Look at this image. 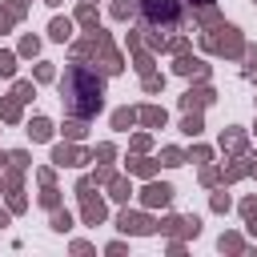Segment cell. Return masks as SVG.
I'll return each mask as SVG.
<instances>
[{"instance_id": "74e56055", "label": "cell", "mask_w": 257, "mask_h": 257, "mask_svg": "<svg viewBox=\"0 0 257 257\" xmlns=\"http://www.w3.org/2000/svg\"><path fill=\"white\" fill-rule=\"evenodd\" d=\"M241 213H245V217H257V197H249V201L241 205Z\"/></svg>"}, {"instance_id": "8992f818", "label": "cell", "mask_w": 257, "mask_h": 257, "mask_svg": "<svg viewBox=\"0 0 257 257\" xmlns=\"http://www.w3.org/2000/svg\"><path fill=\"white\" fill-rule=\"evenodd\" d=\"M80 217H84V225H100L104 221V201L100 197H92V189H80Z\"/></svg>"}, {"instance_id": "b9f144b4", "label": "cell", "mask_w": 257, "mask_h": 257, "mask_svg": "<svg viewBox=\"0 0 257 257\" xmlns=\"http://www.w3.org/2000/svg\"><path fill=\"white\" fill-rule=\"evenodd\" d=\"M4 165H8V157H4V153H0V169H4Z\"/></svg>"}, {"instance_id": "e575fe53", "label": "cell", "mask_w": 257, "mask_h": 257, "mask_svg": "<svg viewBox=\"0 0 257 257\" xmlns=\"http://www.w3.org/2000/svg\"><path fill=\"white\" fill-rule=\"evenodd\" d=\"M137 68L149 72V68H153V56H149V52H137Z\"/></svg>"}, {"instance_id": "ac0fdd59", "label": "cell", "mask_w": 257, "mask_h": 257, "mask_svg": "<svg viewBox=\"0 0 257 257\" xmlns=\"http://www.w3.org/2000/svg\"><path fill=\"white\" fill-rule=\"evenodd\" d=\"M52 229H56V233H68V229H72V213H68V209H56V213H52Z\"/></svg>"}, {"instance_id": "4fadbf2b", "label": "cell", "mask_w": 257, "mask_h": 257, "mask_svg": "<svg viewBox=\"0 0 257 257\" xmlns=\"http://www.w3.org/2000/svg\"><path fill=\"white\" fill-rule=\"evenodd\" d=\"M28 137H32V141H48V137H52V120H48V116H32V120H28Z\"/></svg>"}, {"instance_id": "4dcf8cb0", "label": "cell", "mask_w": 257, "mask_h": 257, "mask_svg": "<svg viewBox=\"0 0 257 257\" xmlns=\"http://www.w3.org/2000/svg\"><path fill=\"white\" fill-rule=\"evenodd\" d=\"M209 157H213V153H209V149H205V145H197V149H193V153H189V161H197V165H205V161H209Z\"/></svg>"}, {"instance_id": "9c48e42d", "label": "cell", "mask_w": 257, "mask_h": 257, "mask_svg": "<svg viewBox=\"0 0 257 257\" xmlns=\"http://www.w3.org/2000/svg\"><path fill=\"white\" fill-rule=\"evenodd\" d=\"M181 104H185V108H205V104H213V88H209V84L189 88V92L181 96Z\"/></svg>"}, {"instance_id": "cb8c5ba5", "label": "cell", "mask_w": 257, "mask_h": 257, "mask_svg": "<svg viewBox=\"0 0 257 257\" xmlns=\"http://www.w3.org/2000/svg\"><path fill=\"white\" fill-rule=\"evenodd\" d=\"M64 137H68V141H80V137H84V120H80V116L68 120V124H64Z\"/></svg>"}, {"instance_id": "d590c367", "label": "cell", "mask_w": 257, "mask_h": 257, "mask_svg": "<svg viewBox=\"0 0 257 257\" xmlns=\"http://www.w3.org/2000/svg\"><path fill=\"white\" fill-rule=\"evenodd\" d=\"M56 72H52V64H36V80H52Z\"/></svg>"}, {"instance_id": "5b68a950", "label": "cell", "mask_w": 257, "mask_h": 257, "mask_svg": "<svg viewBox=\"0 0 257 257\" xmlns=\"http://www.w3.org/2000/svg\"><path fill=\"white\" fill-rule=\"evenodd\" d=\"M116 229H120V233H137V237H141V233H153V229H157V221H153V217H141V213H128V209H124V213L116 217Z\"/></svg>"}, {"instance_id": "5bb4252c", "label": "cell", "mask_w": 257, "mask_h": 257, "mask_svg": "<svg viewBox=\"0 0 257 257\" xmlns=\"http://www.w3.org/2000/svg\"><path fill=\"white\" fill-rule=\"evenodd\" d=\"M108 197H112V201H128V197H133V185H128L124 177H108Z\"/></svg>"}, {"instance_id": "2e32d148", "label": "cell", "mask_w": 257, "mask_h": 257, "mask_svg": "<svg viewBox=\"0 0 257 257\" xmlns=\"http://www.w3.org/2000/svg\"><path fill=\"white\" fill-rule=\"evenodd\" d=\"M76 20H80L88 32L96 28V8H92V0H80V12H76Z\"/></svg>"}, {"instance_id": "7402d4cb", "label": "cell", "mask_w": 257, "mask_h": 257, "mask_svg": "<svg viewBox=\"0 0 257 257\" xmlns=\"http://www.w3.org/2000/svg\"><path fill=\"white\" fill-rule=\"evenodd\" d=\"M221 145H225V149H233V153H245V137H241V133H225V137H221Z\"/></svg>"}, {"instance_id": "e0dca14e", "label": "cell", "mask_w": 257, "mask_h": 257, "mask_svg": "<svg viewBox=\"0 0 257 257\" xmlns=\"http://www.w3.org/2000/svg\"><path fill=\"white\" fill-rule=\"evenodd\" d=\"M137 124V108H116L112 112V128H133Z\"/></svg>"}, {"instance_id": "1f68e13d", "label": "cell", "mask_w": 257, "mask_h": 257, "mask_svg": "<svg viewBox=\"0 0 257 257\" xmlns=\"http://www.w3.org/2000/svg\"><path fill=\"white\" fill-rule=\"evenodd\" d=\"M209 205H213V213H225V209H229V197H225V193H213Z\"/></svg>"}, {"instance_id": "7a4b0ae2", "label": "cell", "mask_w": 257, "mask_h": 257, "mask_svg": "<svg viewBox=\"0 0 257 257\" xmlns=\"http://www.w3.org/2000/svg\"><path fill=\"white\" fill-rule=\"evenodd\" d=\"M141 12H145V28L153 32V36H161V32H173L177 24H181V8H177V0H141ZM165 40V36H161ZM169 44V40H165Z\"/></svg>"}, {"instance_id": "d6a6232c", "label": "cell", "mask_w": 257, "mask_h": 257, "mask_svg": "<svg viewBox=\"0 0 257 257\" xmlns=\"http://www.w3.org/2000/svg\"><path fill=\"white\" fill-rule=\"evenodd\" d=\"M161 84H165V80H161V76H153V72H145V92H157V88H161Z\"/></svg>"}, {"instance_id": "60d3db41", "label": "cell", "mask_w": 257, "mask_h": 257, "mask_svg": "<svg viewBox=\"0 0 257 257\" xmlns=\"http://www.w3.org/2000/svg\"><path fill=\"white\" fill-rule=\"evenodd\" d=\"M4 225H8V213H0V229H4Z\"/></svg>"}, {"instance_id": "ab89813d", "label": "cell", "mask_w": 257, "mask_h": 257, "mask_svg": "<svg viewBox=\"0 0 257 257\" xmlns=\"http://www.w3.org/2000/svg\"><path fill=\"white\" fill-rule=\"evenodd\" d=\"M245 221H249V233L257 237V217H245Z\"/></svg>"}, {"instance_id": "ee69618b", "label": "cell", "mask_w": 257, "mask_h": 257, "mask_svg": "<svg viewBox=\"0 0 257 257\" xmlns=\"http://www.w3.org/2000/svg\"><path fill=\"white\" fill-rule=\"evenodd\" d=\"M253 173H257V165H253Z\"/></svg>"}, {"instance_id": "603a6c76", "label": "cell", "mask_w": 257, "mask_h": 257, "mask_svg": "<svg viewBox=\"0 0 257 257\" xmlns=\"http://www.w3.org/2000/svg\"><path fill=\"white\" fill-rule=\"evenodd\" d=\"M161 165L177 169V165H185V153H181V149H165V153H161Z\"/></svg>"}, {"instance_id": "ffe728a7", "label": "cell", "mask_w": 257, "mask_h": 257, "mask_svg": "<svg viewBox=\"0 0 257 257\" xmlns=\"http://www.w3.org/2000/svg\"><path fill=\"white\" fill-rule=\"evenodd\" d=\"M181 128H185V133H189V137H197V133H201V128H205V124H201V112H193V108H189V116H185V120H181Z\"/></svg>"}, {"instance_id": "8d00e7d4", "label": "cell", "mask_w": 257, "mask_h": 257, "mask_svg": "<svg viewBox=\"0 0 257 257\" xmlns=\"http://www.w3.org/2000/svg\"><path fill=\"white\" fill-rule=\"evenodd\" d=\"M201 181H205V185H217V181H221V173H217V169H205V173H201Z\"/></svg>"}, {"instance_id": "836d02e7", "label": "cell", "mask_w": 257, "mask_h": 257, "mask_svg": "<svg viewBox=\"0 0 257 257\" xmlns=\"http://www.w3.org/2000/svg\"><path fill=\"white\" fill-rule=\"evenodd\" d=\"M24 8H28V0H8V12H12V16H16V20H20V16H24Z\"/></svg>"}, {"instance_id": "f35d334b", "label": "cell", "mask_w": 257, "mask_h": 257, "mask_svg": "<svg viewBox=\"0 0 257 257\" xmlns=\"http://www.w3.org/2000/svg\"><path fill=\"white\" fill-rule=\"evenodd\" d=\"M12 20H16V16L4 8V12H0V32H8V28H12Z\"/></svg>"}, {"instance_id": "f6af8a7d", "label": "cell", "mask_w": 257, "mask_h": 257, "mask_svg": "<svg viewBox=\"0 0 257 257\" xmlns=\"http://www.w3.org/2000/svg\"><path fill=\"white\" fill-rule=\"evenodd\" d=\"M253 4H257V0H253Z\"/></svg>"}, {"instance_id": "44dd1931", "label": "cell", "mask_w": 257, "mask_h": 257, "mask_svg": "<svg viewBox=\"0 0 257 257\" xmlns=\"http://www.w3.org/2000/svg\"><path fill=\"white\" fill-rule=\"evenodd\" d=\"M128 173H137V177H153V173H157V161H128Z\"/></svg>"}, {"instance_id": "d6986e66", "label": "cell", "mask_w": 257, "mask_h": 257, "mask_svg": "<svg viewBox=\"0 0 257 257\" xmlns=\"http://www.w3.org/2000/svg\"><path fill=\"white\" fill-rule=\"evenodd\" d=\"M12 96L24 104V100H32L36 96V88H32V80H16V88H12Z\"/></svg>"}, {"instance_id": "83f0119b", "label": "cell", "mask_w": 257, "mask_h": 257, "mask_svg": "<svg viewBox=\"0 0 257 257\" xmlns=\"http://www.w3.org/2000/svg\"><path fill=\"white\" fill-rule=\"evenodd\" d=\"M221 249H225V253H241V237H237V233H225V237H221Z\"/></svg>"}, {"instance_id": "d4e9b609", "label": "cell", "mask_w": 257, "mask_h": 257, "mask_svg": "<svg viewBox=\"0 0 257 257\" xmlns=\"http://www.w3.org/2000/svg\"><path fill=\"white\" fill-rule=\"evenodd\" d=\"M12 72H16V56L0 48V76H12Z\"/></svg>"}, {"instance_id": "f546056e", "label": "cell", "mask_w": 257, "mask_h": 257, "mask_svg": "<svg viewBox=\"0 0 257 257\" xmlns=\"http://www.w3.org/2000/svg\"><path fill=\"white\" fill-rule=\"evenodd\" d=\"M112 153H116L112 145H96V153H92V161H100V165H108V161H112Z\"/></svg>"}, {"instance_id": "484cf974", "label": "cell", "mask_w": 257, "mask_h": 257, "mask_svg": "<svg viewBox=\"0 0 257 257\" xmlns=\"http://www.w3.org/2000/svg\"><path fill=\"white\" fill-rule=\"evenodd\" d=\"M36 52H40V40L36 36H24L20 40V56H36Z\"/></svg>"}, {"instance_id": "30bf717a", "label": "cell", "mask_w": 257, "mask_h": 257, "mask_svg": "<svg viewBox=\"0 0 257 257\" xmlns=\"http://www.w3.org/2000/svg\"><path fill=\"white\" fill-rule=\"evenodd\" d=\"M177 72H181V76H201V80H205V76H209V64H205V60H193V56H181V60H177Z\"/></svg>"}, {"instance_id": "7c38bea8", "label": "cell", "mask_w": 257, "mask_h": 257, "mask_svg": "<svg viewBox=\"0 0 257 257\" xmlns=\"http://www.w3.org/2000/svg\"><path fill=\"white\" fill-rule=\"evenodd\" d=\"M137 120H145L149 128H161V124H165V108H157V104H145V108H137Z\"/></svg>"}, {"instance_id": "7bdbcfd3", "label": "cell", "mask_w": 257, "mask_h": 257, "mask_svg": "<svg viewBox=\"0 0 257 257\" xmlns=\"http://www.w3.org/2000/svg\"><path fill=\"white\" fill-rule=\"evenodd\" d=\"M44 4H60V0H44Z\"/></svg>"}, {"instance_id": "3957f363", "label": "cell", "mask_w": 257, "mask_h": 257, "mask_svg": "<svg viewBox=\"0 0 257 257\" xmlns=\"http://www.w3.org/2000/svg\"><path fill=\"white\" fill-rule=\"evenodd\" d=\"M221 32H225V36H217V28H213V32H205V48H213V52H225V56H237V52H245V44H241L237 28L221 24Z\"/></svg>"}, {"instance_id": "277c9868", "label": "cell", "mask_w": 257, "mask_h": 257, "mask_svg": "<svg viewBox=\"0 0 257 257\" xmlns=\"http://www.w3.org/2000/svg\"><path fill=\"white\" fill-rule=\"evenodd\" d=\"M169 201H173V185H165V181H161V185L153 181V185L141 189V205H149V209H165Z\"/></svg>"}, {"instance_id": "8fae6325", "label": "cell", "mask_w": 257, "mask_h": 257, "mask_svg": "<svg viewBox=\"0 0 257 257\" xmlns=\"http://www.w3.org/2000/svg\"><path fill=\"white\" fill-rule=\"evenodd\" d=\"M48 36H52V40H60V44H64V40H72V20H68V16H56V20L48 24Z\"/></svg>"}, {"instance_id": "f1b7e54d", "label": "cell", "mask_w": 257, "mask_h": 257, "mask_svg": "<svg viewBox=\"0 0 257 257\" xmlns=\"http://www.w3.org/2000/svg\"><path fill=\"white\" fill-rule=\"evenodd\" d=\"M112 16H116V20H128V16H133V0H128V4L116 0V4H112Z\"/></svg>"}, {"instance_id": "6da1fadb", "label": "cell", "mask_w": 257, "mask_h": 257, "mask_svg": "<svg viewBox=\"0 0 257 257\" xmlns=\"http://www.w3.org/2000/svg\"><path fill=\"white\" fill-rule=\"evenodd\" d=\"M60 92H64V112H68V116L92 120V116L100 112V100H104V76L76 56V60L64 68Z\"/></svg>"}, {"instance_id": "9a60e30c", "label": "cell", "mask_w": 257, "mask_h": 257, "mask_svg": "<svg viewBox=\"0 0 257 257\" xmlns=\"http://www.w3.org/2000/svg\"><path fill=\"white\" fill-rule=\"evenodd\" d=\"M0 120H8V124H16V120H20V100H16V96L0 100Z\"/></svg>"}, {"instance_id": "ba28073f", "label": "cell", "mask_w": 257, "mask_h": 257, "mask_svg": "<svg viewBox=\"0 0 257 257\" xmlns=\"http://www.w3.org/2000/svg\"><path fill=\"white\" fill-rule=\"evenodd\" d=\"M161 229H165V233H177V237H197V233H201V221H197V217H169Z\"/></svg>"}, {"instance_id": "4316f807", "label": "cell", "mask_w": 257, "mask_h": 257, "mask_svg": "<svg viewBox=\"0 0 257 257\" xmlns=\"http://www.w3.org/2000/svg\"><path fill=\"white\" fill-rule=\"evenodd\" d=\"M40 205H48V209H60V193H56L52 185H44V197H40Z\"/></svg>"}, {"instance_id": "52a82bcc", "label": "cell", "mask_w": 257, "mask_h": 257, "mask_svg": "<svg viewBox=\"0 0 257 257\" xmlns=\"http://www.w3.org/2000/svg\"><path fill=\"white\" fill-rule=\"evenodd\" d=\"M84 161H92V153H80L76 145H56L52 149V165H84Z\"/></svg>"}]
</instances>
